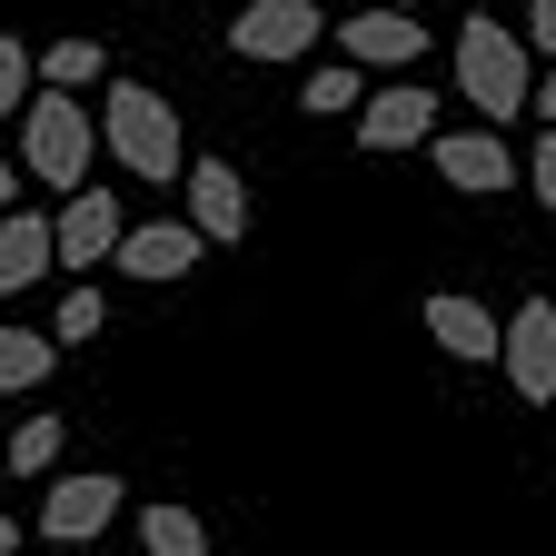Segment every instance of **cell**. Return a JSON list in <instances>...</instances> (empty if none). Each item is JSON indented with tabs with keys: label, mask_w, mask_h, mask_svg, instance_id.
Instances as JSON below:
<instances>
[{
	"label": "cell",
	"mask_w": 556,
	"mask_h": 556,
	"mask_svg": "<svg viewBox=\"0 0 556 556\" xmlns=\"http://www.w3.org/2000/svg\"><path fill=\"white\" fill-rule=\"evenodd\" d=\"M358 139H368V150H428V139H438V90L397 80V90L358 100Z\"/></svg>",
	"instance_id": "cell-11"
},
{
	"label": "cell",
	"mask_w": 556,
	"mask_h": 556,
	"mask_svg": "<svg viewBox=\"0 0 556 556\" xmlns=\"http://www.w3.org/2000/svg\"><path fill=\"white\" fill-rule=\"evenodd\" d=\"M497 368L527 407L556 397V299H527L517 318H497Z\"/></svg>",
	"instance_id": "cell-4"
},
{
	"label": "cell",
	"mask_w": 556,
	"mask_h": 556,
	"mask_svg": "<svg viewBox=\"0 0 556 556\" xmlns=\"http://www.w3.org/2000/svg\"><path fill=\"white\" fill-rule=\"evenodd\" d=\"M139 556H208V517H189V507H139Z\"/></svg>",
	"instance_id": "cell-17"
},
{
	"label": "cell",
	"mask_w": 556,
	"mask_h": 556,
	"mask_svg": "<svg viewBox=\"0 0 556 556\" xmlns=\"http://www.w3.org/2000/svg\"><path fill=\"white\" fill-rule=\"evenodd\" d=\"M517 40H527V50H546V60H556V0H527V30H517Z\"/></svg>",
	"instance_id": "cell-23"
},
{
	"label": "cell",
	"mask_w": 556,
	"mask_h": 556,
	"mask_svg": "<svg viewBox=\"0 0 556 556\" xmlns=\"http://www.w3.org/2000/svg\"><path fill=\"white\" fill-rule=\"evenodd\" d=\"M50 368H60L50 328H0V397H11V388H40Z\"/></svg>",
	"instance_id": "cell-18"
},
{
	"label": "cell",
	"mask_w": 556,
	"mask_h": 556,
	"mask_svg": "<svg viewBox=\"0 0 556 556\" xmlns=\"http://www.w3.org/2000/svg\"><path fill=\"white\" fill-rule=\"evenodd\" d=\"M527 110H536V119L556 129V70H546V80H536V90H527Z\"/></svg>",
	"instance_id": "cell-24"
},
{
	"label": "cell",
	"mask_w": 556,
	"mask_h": 556,
	"mask_svg": "<svg viewBox=\"0 0 556 556\" xmlns=\"http://www.w3.org/2000/svg\"><path fill=\"white\" fill-rule=\"evenodd\" d=\"M0 486H11V457H0Z\"/></svg>",
	"instance_id": "cell-28"
},
{
	"label": "cell",
	"mask_w": 556,
	"mask_h": 556,
	"mask_svg": "<svg viewBox=\"0 0 556 556\" xmlns=\"http://www.w3.org/2000/svg\"><path fill=\"white\" fill-rule=\"evenodd\" d=\"M11 199H21V169H11V160H0V208H11Z\"/></svg>",
	"instance_id": "cell-26"
},
{
	"label": "cell",
	"mask_w": 556,
	"mask_h": 556,
	"mask_svg": "<svg viewBox=\"0 0 556 556\" xmlns=\"http://www.w3.org/2000/svg\"><path fill=\"white\" fill-rule=\"evenodd\" d=\"M527 189H536V208L556 219V129H536V150H527V169H517Z\"/></svg>",
	"instance_id": "cell-22"
},
{
	"label": "cell",
	"mask_w": 556,
	"mask_h": 556,
	"mask_svg": "<svg viewBox=\"0 0 556 556\" xmlns=\"http://www.w3.org/2000/svg\"><path fill=\"white\" fill-rule=\"evenodd\" d=\"M21 546H30V536H21V517H11V507H0V556H21Z\"/></svg>",
	"instance_id": "cell-25"
},
{
	"label": "cell",
	"mask_w": 556,
	"mask_h": 556,
	"mask_svg": "<svg viewBox=\"0 0 556 556\" xmlns=\"http://www.w3.org/2000/svg\"><path fill=\"white\" fill-rule=\"evenodd\" d=\"M527 40L507 30V21H457V90H467V110H477V129H507V119H527Z\"/></svg>",
	"instance_id": "cell-3"
},
{
	"label": "cell",
	"mask_w": 556,
	"mask_h": 556,
	"mask_svg": "<svg viewBox=\"0 0 556 556\" xmlns=\"http://www.w3.org/2000/svg\"><path fill=\"white\" fill-rule=\"evenodd\" d=\"M110 517H119V477H110V467L50 477V497H40V546H90Z\"/></svg>",
	"instance_id": "cell-6"
},
{
	"label": "cell",
	"mask_w": 556,
	"mask_h": 556,
	"mask_svg": "<svg viewBox=\"0 0 556 556\" xmlns=\"http://www.w3.org/2000/svg\"><path fill=\"white\" fill-rule=\"evenodd\" d=\"M100 150H110L129 179H150V189H179V169H189L179 110H169L150 80H100Z\"/></svg>",
	"instance_id": "cell-1"
},
{
	"label": "cell",
	"mask_w": 556,
	"mask_h": 556,
	"mask_svg": "<svg viewBox=\"0 0 556 556\" xmlns=\"http://www.w3.org/2000/svg\"><path fill=\"white\" fill-rule=\"evenodd\" d=\"M110 80V50L100 40H50L40 50V90H70V100H80V90H100Z\"/></svg>",
	"instance_id": "cell-16"
},
{
	"label": "cell",
	"mask_w": 556,
	"mask_h": 556,
	"mask_svg": "<svg viewBox=\"0 0 556 556\" xmlns=\"http://www.w3.org/2000/svg\"><path fill=\"white\" fill-rule=\"evenodd\" d=\"M318 40H328L318 0H249V11L229 21V50L239 60H308Z\"/></svg>",
	"instance_id": "cell-7"
},
{
	"label": "cell",
	"mask_w": 556,
	"mask_h": 556,
	"mask_svg": "<svg viewBox=\"0 0 556 556\" xmlns=\"http://www.w3.org/2000/svg\"><path fill=\"white\" fill-rule=\"evenodd\" d=\"M21 179H40V189H90V160H100V110H80V100H70V90H30L21 100Z\"/></svg>",
	"instance_id": "cell-2"
},
{
	"label": "cell",
	"mask_w": 556,
	"mask_h": 556,
	"mask_svg": "<svg viewBox=\"0 0 556 556\" xmlns=\"http://www.w3.org/2000/svg\"><path fill=\"white\" fill-rule=\"evenodd\" d=\"M100 318H110V299H100V289H60V308H50V348H90V338H100Z\"/></svg>",
	"instance_id": "cell-19"
},
{
	"label": "cell",
	"mask_w": 556,
	"mask_h": 556,
	"mask_svg": "<svg viewBox=\"0 0 556 556\" xmlns=\"http://www.w3.org/2000/svg\"><path fill=\"white\" fill-rule=\"evenodd\" d=\"M21 556H70V546H21Z\"/></svg>",
	"instance_id": "cell-27"
},
{
	"label": "cell",
	"mask_w": 556,
	"mask_h": 556,
	"mask_svg": "<svg viewBox=\"0 0 556 556\" xmlns=\"http://www.w3.org/2000/svg\"><path fill=\"white\" fill-rule=\"evenodd\" d=\"M119 229H129V219H119L110 189H70V199L50 208V258H60V268H100V258L119 249Z\"/></svg>",
	"instance_id": "cell-9"
},
{
	"label": "cell",
	"mask_w": 556,
	"mask_h": 556,
	"mask_svg": "<svg viewBox=\"0 0 556 556\" xmlns=\"http://www.w3.org/2000/svg\"><path fill=\"white\" fill-rule=\"evenodd\" d=\"M428 160H438V179L467 189V199H507V189H517V150H507V129H438V139H428Z\"/></svg>",
	"instance_id": "cell-5"
},
{
	"label": "cell",
	"mask_w": 556,
	"mask_h": 556,
	"mask_svg": "<svg viewBox=\"0 0 556 556\" xmlns=\"http://www.w3.org/2000/svg\"><path fill=\"white\" fill-rule=\"evenodd\" d=\"M388 11H417V0H388Z\"/></svg>",
	"instance_id": "cell-29"
},
{
	"label": "cell",
	"mask_w": 556,
	"mask_h": 556,
	"mask_svg": "<svg viewBox=\"0 0 556 556\" xmlns=\"http://www.w3.org/2000/svg\"><path fill=\"white\" fill-rule=\"evenodd\" d=\"M50 208H0V289H50Z\"/></svg>",
	"instance_id": "cell-13"
},
{
	"label": "cell",
	"mask_w": 556,
	"mask_h": 556,
	"mask_svg": "<svg viewBox=\"0 0 556 556\" xmlns=\"http://www.w3.org/2000/svg\"><path fill=\"white\" fill-rule=\"evenodd\" d=\"M30 90H40V50L30 40H0V119H21Z\"/></svg>",
	"instance_id": "cell-21"
},
{
	"label": "cell",
	"mask_w": 556,
	"mask_h": 556,
	"mask_svg": "<svg viewBox=\"0 0 556 556\" xmlns=\"http://www.w3.org/2000/svg\"><path fill=\"white\" fill-rule=\"evenodd\" d=\"M318 119H338V110H358L368 100V70H348V60H328V70H308V90H299Z\"/></svg>",
	"instance_id": "cell-20"
},
{
	"label": "cell",
	"mask_w": 556,
	"mask_h": 556,
	"mask_svg": "<svg viewBox=\"0 0 556 556\" xmlns=\"http://www.w3.org/2000/svg\"><path fill=\"white\" fill-rule=\"evenodd\" d=\"M60 447H70V428H60V407L21 417V428H0V457H11V477H50V467H60Z\"/></svg>",
	"instance_id": "cell-15"
},
{
	"label": "cell",
	"mask_w": 556,
	"mask_h": 556,
	"mask_svg": "<svg viewBox=\"0 0 556 556\" xmlns=\"http://www.w3.org/2000/svg\"><path fill=\"white\" fill-rule=\"evenodd\" d=\"M199 249H208V239H199L189 219H150V229H119L110 258H119V278H189Z\"/></svg>",
	"instance_id": "cell-12"
},
{
	"label": "cell",
	"mask_w": 556,
	"mask_h": 556,
	"mask_svg": "<svg viewBox=\"0 0 556 556\" xmlns=\"http://www.w3.org/2000/svg\"><path fill=\"white\" fill-rule=\"evenodd\" d=\"M179 199H189V229H199L208 249H239V239H249V189H239L229 160H189V169H179Z\"/></svg>",
	"instance_id": "cell-8"
},
{
	"label": "cell",
	"mask_w": 556,
	"mask_h": 556,
	"mask_svg": "<svg viewBox=\"0 0 556 556\" xmlns=\"http://www.w3.org/2000/svg\"><path fill=\"white\" fill-rule=\"evenodd\" d=\"M417 50H428V21H417V11H358V21H338V60L348 70H407Z\"/></svg>",
	"instance_id": "cell-10"
},
{
	"label": "cell",
	"mask_w": 556,
	"mask_h": 556,
	"mask_svg": "<svg viewBox=\"0 0 556 556\" xmlns=\"http://www.w3.org/2000/svg\"><path fill=\"white\" fill-rule=\"evenodd\" d=\"M428 338L447 348L457 368H486V358H497V318H486L477 299H447V289L428 299Z\"/></svg>",
	"instance_id": "cell-14"
}]
</instances>
